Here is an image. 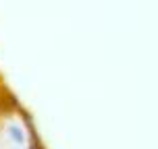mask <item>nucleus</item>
Segmentation results:
<instances>
[{
    "mask_svg": "<svg viewBox=\"0 0 158 149\" xmlns=\"http://www.w3.org/2000/svg\"><path fill=\"white\" fill-rule=\"evenodd\" d=\"M10 137H13V141H17V143H23V131L19 128V126H10Z\"/></svg>",
    "mask_w": 158,
    "mask_h": 149,
    "instance_id": "1",
    "label": "nucleus"
}]
</instances>
